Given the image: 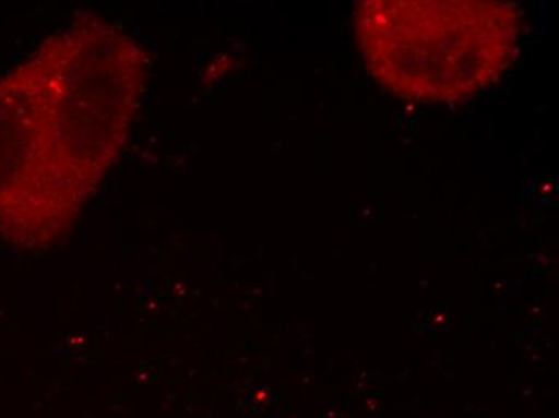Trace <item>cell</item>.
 <instances>
[{"mask_svg": "<svg viewBox=\"0 0 559 418\" xmlns=\"http://www.w3.org/2000/svg\"><path fill=\"white\" fill-rule=\"evenodd\" d=\"M83 37H52L0 80V234L22 247L70 229L124 135L140 84L139 59L121 57L128 44Z\"/></svg>", "mask_w": 559, "mask_h": 418, "instance_id": "cell-1", "label": "cell"}, {"mask_svg": "<svg viewBox=\"0 0 559 418\" xmlns=\"http://www.w3.org/2000/svg\"><path fill=\"white\" fill-rule=\"evenodd\" d=\"M354 23L371 76L418 104L487 89L513 60L520 37V15L503 2L370 0Z\"/></svg>", "mask_w": 559, "mask_h": 418, "instance_id": "cell-2", "label": "cell"}]
</instances>
